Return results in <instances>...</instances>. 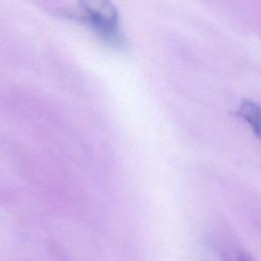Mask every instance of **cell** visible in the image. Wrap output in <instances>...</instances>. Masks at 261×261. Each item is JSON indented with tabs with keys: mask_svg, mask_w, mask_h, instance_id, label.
Wrapping results in <instances>:
<instances>
[{
	"mask_svg": "<svg viewBox=\"0 0 261 261\" xmlns=\"http://www.w3.org/2000/svg\"><path fill=\"white\" fill-rule=\"evenodd\" d=\"M237 115L248 123L254 135L261 141V105L251 100H244L237 110Z\"/></svg>",
	"mask_w": 261,
	"mask_h": 261,
	"instance_id": "obj_2",
	"label": "cell"
},
{
	"mask_svg": "<svg viewBox=\"0 0 261 261\" xmlns=\"http://www.w3.org/2000/svg\"><path fill=\"white\" fill-rule=\"evenodd\" d=\"M77 8L73 16L89 25L103 42L117 49L124 46L118 11L111 0H79Z\"/></svg>",
	"mask_w": 261,
	"mask_h": 261,
	"instance_id": "obj_1",
	"label": "cell"
},
{
	"mask_svg": "<svg viewBox=\"0 0 261 261\" xmlns=\"http://www.w3.org/2000/svg\"><path fill=\"white\" fill-rule=\"evenodd\" d=\"M230 261H251V259L248 256H246L245 254H240L237 256L236 259L230 260Z\"/></svg>",
	"mask_w": 261,
	"mask_h": 261,
	"instance_id": "obj_3",
	"label": "cell"
}]
</instances>
